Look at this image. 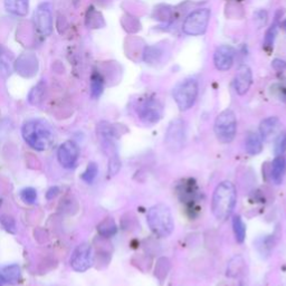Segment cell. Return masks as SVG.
<instances>
[{
  "mask_svg": "<svg viewBox=\"0 0 286 286\" xmlns=\"http://www.w3.org/2000/svg\"><path fill=\"white\" fill-rule=\"evenodd\" d=\"M236 188L230 181H222L216 187L213 200H211V210L218 220L228 219L236 206Z\"/></svg>",
  "mask_w": 286,
  "mask_h": 286,
  "instance_id": "cell-2",
  "label": "cell"
},
{
  "mask_svg": "<svg viewBox=\"0 0 286 286\" xmlns=\"http://www.w3.org/2000/svg\"><path fill=\"white\" fill-rule=\"evenodd\" d=\"M161 263H162V268H156V275L159 277L160 276V274L163 275V277L167 276V273L169 271V267L166 268V266H168L169 265V262H168V259L166 258H161Z\"/></svg>",
  "mask_w": 286,
  "mask_h": 286,
  "instance_id": "cell-32",
  "label": "cell"
},
{
  "mask_svg": "<svg viewBox=\"0 0 286 286\" xmlns=\"http://www.w3.org/2000/svg\"><path fill=\"white\" fill-rule=\"evenodd\" d=\"M104 79L99 73H94L91 78V94L92 98L98 99L103 93Z\"/></svg>",
  "mask_w": 286,
  "mask_h": 286,
  "instance_id": "cell-21",
  "label": "cell"
},
{
  "mask_svg": "<svg viewBox=\"0 0 286 286\" xmlns=\"http://www.w3.org/2000/svg\"><path fill=\"white\" fill-rule=\"evenodd\" d=\"M173 100L180 111H187L193 108L198 97V83L194 78H187L178 83L173 88Z\"/></svg>",
  "mask_w": 286,
  "mask_h": 286,
  "instance_id": "cell-4",
  "label": "cell"
},
{
  "mask_svg": "<svg viewBox=\"0 0 286 286\" xmlns=\"http://www.w3.org/2000/svg\"><path fill=\"white\" fill-rule=\"evenodd\" d=\"M286 173V159L284 156H277L272 162L271 177L275 184L282 183Z\"/></svg>",
  "mask_w": 286,
  "mask_h": 286,
  "instance_id": "cell-15",
  "label": "cell"
},
{
  "mask_svg": "<svg viewBox=\"0 0 286 286\" xmlns=\"http://www.w3.org/2000/svg\"><path fill=\"white\" fill-rule=\"evenodd\" d=\"M0 275H2L5 282L9 284H17L22 279V271H20L18 265L16 264L0 268Z\"/></svg>",
  "mask_w": 286,
  "mask_h": 286,
  "instance_id": "cell-18",
  "label": "cell"
},
{
  "mask_svg": "<svg viewBox=\"0 0 286 286\" xmlns=\"http://www.w3.org/2000/svg\"><path fill=\"white\" fill-rule=\"evenodd\" d=\"M79 149L74 141H65L58 148L57 159L61 166L64 168H73L78 159Z\"/></svg>",
  "mask_w": 286,
  "mask_h": 286,
  "instance_id": "cell-11",
  "label": "cell"
},
{
  "mask_svg": "<svg viewBox=\"0 0 286 286\" xmlns=\"http://www.w3.org/2000/svg\"><path fill=\"white\" fill-rule=\"evenodd\" d=\"M137 115L147 124H155L162 118V104L155 98L143 99L136 108Z\"/></svg>",
  "mask_w": 286,
  "mask_h": 286,
  "instance_id": "cell-7",
  "label": "cell"
},
{
  "mask_svg": "<svg viewBox=\"0 0 286 286\" xmlns=\"http://www.w3.org/2000/svg\"><path fill=\"white\" fill-rule=\"evenodd\" d=\"M2 204H3V201H2V199H0V206H2Z\"/></svg>",
  "mask_w": 286,
  "mask_h": 286,
  "instance_id": "cell-36",
  "label": "cell"
},
{
  "mask_svg": "<svg viewBox=\"0 0 286 286\" xmlns=\"http://www.w3.org/2000/svg\"><path fill=\"white\" fill-rule=\"evenodd\" d=\"M98 173H99V168H98L97 163L89 162L87 168H86V170L84 171V173L82 174V179L86 183H92L95 180V178H97Z\"/></svg>",
  "mask_w": 286,
  "mask_h": 286,
  "instance_id": "cell-25",
  "label": "cell"
},
{
  "mask_svg": "<svg viewBox=\"0 0 286 286\" xmlns=\"http://www.w3.org/2000/svg\"><path fill=\"white\" fill-rule=\"evenodd\" d=\"M245 150L251 156H256L263 150V140L259 134L255 132H250L246 136Z\"/></svg>",
  "mask_w": 286,
  "mask_h": 286,
  "instance_id": "cell-17",
  "label": "cell"
},
{
  "mask_svg": "<svg viewBox=\"0 0 286 286\" xmlns=\"http://www.w3.org/2000/svg\"><path fill=\"white\" fill-rule=\"evenodd\" d=\"M280 25H282L283 29H284V30L286 31V19H284V20H283V23H282V24H280Z\"/></svg>",
  "mask_w": 286,
  "mask_h": 286,
  "instance_id": "cell-34",
  "label": "cell"
},
{
  "mask_svg": "<svg viewBox=\"0 0 286 286\" xmlns=\"http://www.w3.org/2000/svg\"><path fill=\"white\" fill-rule=\"evenodd\" d=\"M253 84V73L247 65H241L238 67L234 79V86L237 94H246Z\"/></svg>",
  "mask_w": 286,
  "mask_h": 286,
  "instance_id": "cell-13",
  "label": "cell"
},
{
  "mask_svg": "<svg viewBox=\"0 0 286 286\" xmlns=\"http://www.w3.org/2000/svg\"><path fill=\"white\" fill-rule=\"evenodd\" d=\"M186 141V126L182 120H173L168 126L166 133V145L172 152H178L183 148Z\"/></svg>",
  "mask_w": 286,
  "mask_h": 286,
  "instance_id": "cell-9",
  "label": "cell"
},
{
  "mask_svg": "<svg viewBox=\"0 0 286 286\" xmlns=\"http://www.w3.org/2000/svg\"><path fill=\"white\" fill-rule=\"evenodd\" d=\"M279 125V120L276 116H271V118L263 120L259 124V135H261L262 140L269 141L276 136Z\"/></svg>",
  "mask_w": 286,
  "mask_h": 286,
  "instance_id": "cell-14",
  "label": "cell"
},
{
  "mask_svg": "<svg viewBox=\"0 0 286 286\" xmlns=\"http://www.w3.org/2000/svg\"><path fill=\"white\" fill-rule=\"evenodd\" d=\"M0 222L5 229H6L10 234H15L17 231V228H16V222L13 217H10L9 215H3L0 217Z\"/></svg>",
  "mask_w": 286,
  "mask_h": 286,
  "instance_id": "cell-27",
  "label": "cell"
},
{
  "mask_svg": "<svg viewBox=\"0 0 286 286\" xmlns=\"http://www.w3.org/2000/svg\"><path fill=\"white\" fill-rule=\"evenodd\" d=\"M24 140L37 151L50 149L55 139L54 130L43 120H29L23 125Z\"/></svg>",
  "mask_w": 286,
  "mask_h": 286,
  "instance_id": "cell-1",
  "label": "cell"
},
{
  "mask_svg": "<svg viewBox=\"0 0 286 286\" xmlns=\"http://www.w3.org/2000/svg\"><path fill=\"white\" fill-rule=\"evenodd\" d=\"M147 221L153 234L158 237H169L174 229L172 213L165 204H158L148 210Z\"/></svg>",
  "mask_w": 286,
  "mask_h": 286,
  "instance_id": "cell-3",
  "label": "cell"
},
{
  "mask_svg": "<svg viewBox=\"0 0 286 286\" xmlns=\"http://www.w3.org/2000/svg\"><path fill=\"white\" fill-rule=\"evenodd\" d=\"M34 23L37 31L43 37H47L52 34L53 18L51 4L43 3L39 5L34 14Z\"/></svg>",
  "mask_w": 286,
  "mask_h": 286,
  "instance_id": "cell-10",
  "label": "cell"
},
{
  "mask_svg": "<svg viewBox=\"0 0 286 286\" xmlns=\"http://www.w3.org/2000/svg\"><path fill=\"white\" fill-rule=\"evenodd\" d=\"M5 283H6V282H5L4 278L2 277V275H0V286H4V284H5Z\"/></svg>",
  "mask_w": 286,
  "mask_h": 286,
  "instance_id": "cell-35",
  "label": "cell"
},
{
  "mask_svg": "<svg viewBox=\"0 0 286 286\" xmlns=\"http://www.w3.org/2000/svg\"><path fill=\"white\" fill-rule=\"evenodd\" d=\"M20 198L26 204H34L37 199V192L34 188H25L20 193Z\"/></svg>",
  "mask_w": 286,
  "mask_h": 286,
  "instance_id": "cell-28",
  "label": "cell"
},
{
  "mask_svg": "<svg viewBox=\"0 0 286 286\" xmlns=\"http://www.w3.org/2000/svg\"><path fill=\"white\" fill-rule=\"evenodd\" d=\"M12 74V64L6 53L0 47V76H9Z\"/></svg>",
  "mask_w": 286,
  "mask_h": 286,
  "instance_id": "cell-24",
  "label": "cell"
},
{
  "mask_svg": "<svg viewBox=\"0 0 286 286\" xmlns=\"http://www.w3.org/2000/svg\"><path fill=\"white\" fill-rule=\"evenodd\" d=\"M214 131L219 142L230 143L235 139L237 131V120L235 113L231 110H225L217 115Z\"/></svg>",
  "mask_w": 286,
  "mask_h": 286,
  "instance_id": "cell-5",
  "label": "cell"
},
{
  "mask_svg": "<svg viewBox=\"0 0 286 286\" xmlns=\"http://www.w3.org/2000/svg\"><path fill=\"white\" fill-rule=\"evenodd\" d=\"M43 89L44 88H40L39 85H38V86H36L33 89V91L30 92V94H29V102L31 104H37L41 100V97H43V93H44Z\"/></svg>",
  "mask_w": 286,
  "mask_h": 286,
  "instance_id": "cell-30",
  "label": "cell"
},
{
  "mask_svg": "<svg viewBox=\"0 0 286 286\" xmlns=\"http://www.w3.org/2000/svg\"><path fill=\"white\" fill-rule=\"evenodd\" d=\"M93 250L87 243H82L74 250L70 264L75 272L83 273L92 267L93 265Z\"/></svg>",
  "mask_w": 286,
  "mask_h": 286,
  "instance_id": "cell-8",
  "label": "cell"
},
{
  "mask_svg": "<svg viewBox=\"0 0 286 286\" xmlns=\"http://www.w3.org/2000/svg\"><path fill=\"white\" fill-rule=\"evenodd\" d=\"M210 10L208 8L197 9L190 13L182 25V31L189 36H200L207 30L210 20Z\"/></svg>",
  "mask_w": 286,
  "mask_h": 286,
  "instance_id": "cell-6",
  "label": "cell"
},
{
  "mask_svg": "<svg viewBox=\"0 0 286 286\" xmlns=\"http://www.w3.org/2000/svg\"><path fill=\"white\" fill-rule=\"evenodd\" d=\"M235 50L228 45H221L217 47L214 54V64L220 72L228 71L234 65Z\"/></svg>",
  "mask_w": 286,
  "mask_h": 286,
  "instance_id": "cell-12",
  "label": "cell"
},
{
  "mask_svg": "<svg viewBox=\"0 0 286 286\" xmlns=\"http://www.w3.org/2000/svg\"><path fill=\"white\" fill-rule=\"evenodd\" d=\"M273 67L275 68V70L276 71H278V72H282V71H284L285 68H286V63L284 62V61H280V60H274L273 61Z\"/></svg>",
  "mask_w": 286,
  "mask_h": 286,
  "instance_id": "cell-33",
  "label": "cell"
},
{
  "mask_svg": "<svg viewBox=\"0 0 286 286\" xmlns=\"http://www.w3.org/2000/svg\"><path fill=\"white\" fill-rule=\"evenodd\" d=\"M5 8L16 16H26L29 9V0H5Z\"/></svg>",
  "mask_w": 286,
  "mask_h": 286,
  "instance_id": "cell-16",
  "label": "cell"
},
{
  "mask_svg": "<svg viewBox=\"0 0 286 286\" xmlns=\"http://www.w3.org/2000/svg\"><path fill=\"white\" fill-rule=\"evenodd\" d=\"M255 22L258 25V28L263 27L267 22V13L265 10H258L255 15Z\"/></svg>",
  "mask_w": 286,
  "mask_h": 286,
  "instance_id": "cell-31",
  "label": "cell"
},
{
  "mask_svg": "<svg viewBox=\"0 0 286 286\" xmlns=\"http://www.w3.org/2000/svg\"><path fill=\"white\" fill-rule=\"evenodd\" d=\"M276 35H277V20L266 31V35H265V38H264V49L265 50L271 51L273 49L274 40H275V37H276Z\"/></svg>",
  "mask_w": 286,
  "mask_h": 286,
  "instance_id": "cell-22",
  "label": "cell"
},
{
  "mask_svg": "<svg viewBox=\"0 0 286 286\" xmlns=\"http://www.w3.org/2000/svg\"><path fill=\"white\" fill-rule=\"evenodd\" d=\"M98 231L101 236L109 238L116 234V231H118V227H116L115 221L112 218H107L98 226Z\"/></svg>",
  "mask_w": 286,
  "mask_h": 286,
  "instance_id": "cell-19",
  "label": "cell"
},
{
  "mask_svg": "<svg viewBox=\"0 0 286 286\" xmlns=\"http://www.w3.org/2000/svg\"><path fill=\"white\" fill-rule=\"evenodd\" d=\"M232 229H234L236 241L240 244L244 243L246 238V226L244 224L241 216H235L232 218Z\"/></svg>",
  "mask_w": 286,
  "mask_h": 286,
  "instance_id": "cell-20",
  "label": "cell"
},
{
  "mask_svg": "<svg viewBox=\"0 0 286 286\" xmlns=\"http://www.w3.org/2000/svg\"><path fill=\"white\" fill-rule=\"evenodd\" d=\"M162 56V51L157 46L147 47L145 52V61L147 63H157L160 61Z\"/></svg>",
  "mask_w": 286,
  "mask_h": 286,
  "instance_id": "cell-23",
  "label": "cell"
},
{
  "mask_svg": "<svg viewBox=\"0 0 286 286\" xmlns=\"http://www.w3.org/2000/svg\"><path fill=\"white\" fill-rule=\"evenodd\" d=\"M121 168V162H120V159L118 157L116 153H114L113 156H111L110 158V162H109V172L111 176H114L119 172Z\"/></svg>",
  "mask_w": 286,
  "mask_h": 286,
  "instance_id": "cell-29",
  "label": "cell"
},
{
  "mask_svg": "<svg viewBox=\"0 0 286 286\" xmlns=\"http://www.w3.org/2000/svg\"><path fill=\"white\" fill-rule=\"evenodd\" d=\"M286 151V132H280V133L275 139V148L274 152L275 156H283Z\"/></svg>",
  "mask_w": 286,
  "mask_h": 286,
  "instance_id": "cell-26",
  "label": "cell"
}]
</instances>
